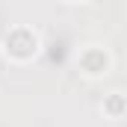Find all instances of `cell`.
Returning <instances> with one entry per match:
<instances>
[{
  "mask_svg": "<svg viewBox=\"0 0 127 127\" xmlns=\"http://www.w3.org/2000/svg\"><path fill=\"white\" fill-rule=\"evenodd\" d=\"M41 50V38H38V32L32 30V27H12V30L3 35V53L12 59V62L24 65L35 59V53Z\"/></svg>",
  "mask_w": 127,
  "mask_h": 127,
  "instance_id": "6da1fadb",
  "label": "cell"
},
{
  "mask_svg": "<svg viewBox=\"0 0 127 127\" xmlns=\"http://www.w3.org/2000/svg\"><path fill=\"white\" fill-rule=\"evenodd\" d=\"M77 65H80V71H83L86 77L97 80V77H106V74H109V68H112V56H109L106 47H100V44H89V47L80 50Z\"/></svg>",
  "mask_w": 127,
  "mask_h": 127,
  "instance_id": "7a4b0ae2",
  "label": "cell"
},
{
  "mask_svg": "<svg viewBox=\"0 0 127 127\" xmlns=\"http://www.w3.org/2000/svg\"><path fill=\"white\" fill-rule=\"evenodd\" d=\"M100 109H103V115H109L112 121L124 118V95H121V92L106 95V97H103V103H100Z\"/></svg>",
  "mask_w": 127,
  "mask_h": 127,
  "instance_id": "3957f363",
  "label": "cell"
},
{
  "mask_svg": "<svg viewBox=\"0 0 127 127\" xmlns=\"http://www.w3.org/2000/svg\"><path fill=\"white\" fill-rule=\"evenodd\" d=\"M65 3H86V0H65Z\"/></svg>",
  "mask_w": 127,
  "mask_h": 127,
  "instance_id": "277c9868",
  "label": "cell"
}]
</instances>
